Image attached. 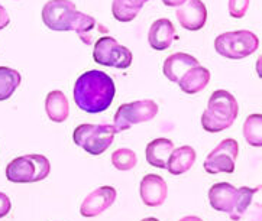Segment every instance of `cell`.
<instances>
[{"label":"cell","mask_w":262,"mask_h":221,"mask_svg":"<svg viewBox=\"0 0 262 221\" xmlns=\"http://www.w3.org/2000/svg\"><path fill=\"white\" fill-rule=\"evenodd\" d=\"M9 22H10V17L8 15V10L0 5V31L5 29L9 25Z\"/></svg>","instance_id":"cell-26"},{"label":"cell","mask_w":262,"mask_h":221,"mask_svg":"<svg viewBox=\"0 0 262 221\" xmlns=\"http://www.w3.org/2000/svg\"><path fill=\"white\" fill-rule=\"evenodd\" d=\"M12 210V203L9 200V197L3 192H0V218L6 217Z\"/></svg>","instance_id":"cell-25"},{"label":"cell","mask_w":262,"mask_h":221,"mask_svg":"<svg viewBox=\"0 0 262 221\" xmlns=\"http://www.w3.org/2000/svg\"><path fill=\"white\" fill-rule=\"evenodd\" d=\"M45 111L48 114V119L54 123H62L68 119L70 106L66 94L59 90H54L45 99Z\"/></svg>","instance_id":"cell-19"},{"label":"cell","mask_w":262,"mask_h":221,"mask_svg":"<svg viewBox=\"0 0 262 221\" xmlns=\"http://www.w3.org/2000/svg\"><path fill=\"white\" fill-rule=\"evenodd\" d=\"M209 83H210V71L202 65H197L181 77L177 84L184 93L193 95L203 91Z\"/></svg>","instance_id":"cell-18"},{"label":"cell","mask_w":262,"mask_h":221,"mask_svg":"<svg viewBox=\"0 0 262 221\" xmlns=\"http://www.w3.org/2000/svg\"><path fill=\"white\" fill-rule=\"evenodd\" d=\"M116 135V129L109 123H84L74 129L73 140L77 146L83 148L85 152L99 156L109 149Z\"/></svg>","instance_id":"cell-6"},{"label":"cell","mask_w":262,"mask_h":221,"mask_svg":"<svg viewBox=\"0 0 262 221\" xmlns=\"http://www.w3.org/2000/svg\"><path fill=\"white\" fill-rule=\"evenodd\" d=\"M42 20L45 26H48L51 31H74L85 45L93 43L92 32L97 26H100L94 17L78 12L71 0H50L48 3H45L42 9Z\"/></svg>","instance_id":"cell-2"},{"label":"cell","mask_w":262,"mask_h":221,"mask_svg":"<svg viewBox=\"0 0 262 221\" xmlns=\"http://www.w3.org/2000/svg\"><path fill=\"white\" fill-rule=\"evenodd\" d=\"M259 46V38L251 31L225 32L214 39L216 52L228 60H244Z\"/></svg>","instance_id":"cell-7"},{"label":"cell","mask_w":262,"mask_h":221,"mask_svg":"<svg viewBox=\"0 0 262 221\" xmlns=\"http://www.w3.org/2000/svg\"><path fill=\"white\" fill-rule=\"evenodd\" d=\"M116 197L118 192L113 187L97 188L85 197V200L80 207V214L87 218L97 217L113 205V203L116 201Z\"/></svg>","instance_id":"cell-11"},{"label":"cell","mask_w":262,"mask_h":221,"mask_svg":"<svg viewBox=\"0 0 262 221\" xmlns=\"http://www.w3.org/2000/svg\"><path fill=\"white\" fill-rule=\"evenodd\" d=\"M172 151H174V143L169 139L160 137V139H155L148 143L145 156H146V161L149 165L160 168V169H165Z\"/></svg>","instance_id":"cell-16"},{"label":"cell","mask_w":262,"mask_h":221,"mask_svg":"<svg viewBox=\"0 0 262 221\" xmlns=\"http://www.w3.org/2000/svg\"><path fill=\"white\" fill-rule=\"evenodd\" d=\"M239 114V104L235 95L226 90H216L211 94L207 109L202 116V126L209 133H219L229 129Z\"/></svg>","instance_id":"cell-4"},{"label":"cell","mask_w":262,"mask_h":221,"mask_svg":"<svg viewBox=\"0 0 262 221\" xmlns=\"http://www.w3.org/2000/svg\"><path fill=\"white\" fill-rule=\"evenodd\" d=\"M239 155V145L235 139H225L219 145L211 151L206 161H204V170L207 174H233L235 163Z\"/></svg>","instance_id":"cell-10"},{"label":"cell","mask_w":262,"mask_h":221,"mask_svg":"<svg viewBox=\"0 0 262 221\" xmlns=\"http://www.w3.org/2000/svg\"><path fill=\"white\" fill-rule=\"evenodd\" d=\"M259 188H235L229 182H217L209 189V203L214 211L228 214L230 220L239 221Z\"/></svg>","instance_id":"cell-3"},{"label":"cell","mask_w":262,"mask_h":221,"mask_svg":"<svg viewBox=\"0 0 262 221\" xmlns=\"http://www.w3.org/2000/svg\"><path fill=\"white\" fill-rule=\"evenodd\" d=\"M51 172V163L47 156L29 153L15 158L6 166V178L13 184H34L43 181Z\"/></svg>","instance_id":"cell-5"},{"label":"cell","mask_w":262,"mask_h":221,"mask_svg":"<svg viewBox=\"0 0 262 221\" xmlns=\"http://www.w3.org/2000/svg\"><path fill=\"white\" fill-rule=\"evenodd\" d=\"M197 65H200V62L195 60L193 55H188L184 52H176L165 60L162 71H164V76L167 77L169 81L178 83L181 80V77Z\"/></svg>","instance_id":"cell-15"},{"label":"cell","mask_w":262,"mask_h":221,"mask_svg":"<svg viewBox=\"0 0 262 221\" xmlns=\"http://www.w3.org/2000/svg\"><path fill=\"white\" fill-rule=\"evenodd\" d=\"M162 2L168 8H176V6H181L186 0H162Z\"/></svg>","instance_id":"cell-27"},{"label":"cell","mask_w":262,"mask_h":221,"mask_svg":"<svg viewBox=\"0 0 262 221\" xmlns=\"http://www.w3.org/2000/svg\"><path fill=\"white\" fill-rule=\"evenodd\" d=\"M139 194H141V200L144 201L145 205L160 207L165 203L167 195H168L167 182L160 175L148 174L141 181Z\"/></svg>","instance_id":"cell-13"},{"label":"cell","mask_w":262,"mask_h":221,"mask_svg":"<svg viewBox=\"0 0 262 221\" xmlns=\"http://www.w3.org/2000/svg\"><path fill=\"white\" fill-rule=\"evenodd\" d=\"M249 8V0H229V13L232 17L241 19L246 15Z\"/></svg>","instance_id":"cell-24"},{"label":"cell","mask_w":262,"mask_h":221,"mask_svg":"<svg viewBox=\"0 0 262 221\" xmlns=\"http://www.w3.org/2000/svg\"><path fill=\"white\" fill-rule=\"evenodd\" d=\"M112 163L118 170H130L134 169L138 163L136 153L132 149L120 148L112 153Z\"/></svg>","instance_id":"cell-23"},{"label":"cell","mask_w":262,"mask_h":221,"mask_svg":"<svg viewBox=\"0 0 262 221\" xmlns=\"http://www.w3.org/2000/svg\"><path fill=\"white\" fill-rule=\"evenodd\" d=\"M22 77L16 69L0 67V102L10 99L20 85Z\"/></svg>","instance_id":"cell-21"},{"label":"cell","mask_w":262,"mask_h":221,"mask_svg":"<svg viewBox=\"0 0 262 221\" xmlns=\"http://www.w3.org/2000/svg\"><path fill=\"white\" fill-rule=\"evenodd\" d=\"M176 38H177L176 28L167 17L155 20L148 32V42L155 51L168 50Z\"/></svg>","instance_id":"cell-14"},{"label":"cell","mask_w":262,"mask_h":221,"mask_svg":"<svg viewBox=\"0 0 262 221\" xmlns=\"http://www.w3.org/2000/svg\"><path fill=\"white\" fill-rule=\"evenodd\" d=\"M180 25L187 31H200L207 20V9L202 0H186L177 9Z\"/></svg>","instance_id":"cell-12"},{"label":"cell","mask_w":262,"mask_h":221,"mask_svg":"<svg viewBox=\"0 0 262 221\" xmlns=\"http://www.w3.org/2000/svg\"><path fill=\"white\" fill-rule=\"evenodd\" d=\"M195 162V151L191 146L184 145L180 146L177 149H174L171 156H169L167 168L171 175H183L186 174L187 170H190L193 168Z\"/></svg>","instance_id":"cell-17"},{"label":"cell","mask_w":262,"mask_h":221,"mask_svg":"<svg viewBox=\"0 0 262 221\" xmlns=\"http://www.w3.org/2000/svg\"><path fill=\"white\" fill-rule=\"evenodd\" d=\"M157 114H158V104L149 99L125 103L116 111L113 126L116 129V133H120L139 123L151 121L157 117Z\"/></svg>","instance_id":"cell-8"},{"label":"cell","mask_w":262,"mask_h":221,"mask_svg":"<svg viewBox=\"0 0 262 221\" xmlns=\"http://www.w3.org/2000/svg\"><path fill=\"white\" fill-rule=\"evenodd\" d=\"M73 94L80 110L96 114L109 109L116 94V87L109 74L90 69L77 78Z\"/></svg>","instance_id":"cell-1"},{"label":"cell","mask_w":262,"mask_h":221,"mask_svg":"<svg viewBox=\"0 0 262 221\" xmlns=\"http://www.w3.org/2000/svg\"><path fill=\"white\" fill-rule=\"evenodd\" d=\"M148 0H113L112 12L119 22L134 20Z\"/></svg>","instance_id":"cell-20"},{"label":"cell","mask_w":262,"mask_h":221,"mask_svg":"<svg viewBox=\"0 0 262 221\" xmlns=\"http://www.w3.org/2000/svg\"><path fill=\"white\" fill-rule=\"evenodd\" d=\"M244 137H245L246 142L254 148H261L262 146V116L259 113L251 114L245 120Z\"/></svg>","instance_id":"cell-22"},{"label":"cell","mask_w":262,"mask_h":221,"mask_svg":"<svg viewBox=\"0 0 262 221\" xmlns=\"http://www.w3.org/2000/svg\"><path fill=\"white\" fill-rule=\"evenodd\" d=\"M178 221H203L200 217H197V215H187V217H183L181 220Z\"/></svg>","instance_id":"cell-28"},{"label":"cell","mask_w":262,"mask_h":221,"mask_svg":"<svg viewBox=\"0 0 262 221\" xmlns=\"http://www.w3.org/2000/svg\"><path fill=\"white\" fill-rule=\"evenodd\" d=\"M141 221H160L158 218H154V217H148V218H144V220Z\"/></svg>","instance_id":"cell-29"},{"label":"cell","mask_w":262,"mask_h":221,"mask_svg":"<svg viewBox=\"0 0 262 221\" xmlns=\"http://www.w3.org/2000/svg\"><path fill=\"white\" fill-rule=\"evenodd\" d=\"M93 58L99 65L104 67H113V68L126 69L132 65V52L126 46L112 38V36H103L94 43Z\"/></svg>","instance_id":"cell-9"}]
</instances>
